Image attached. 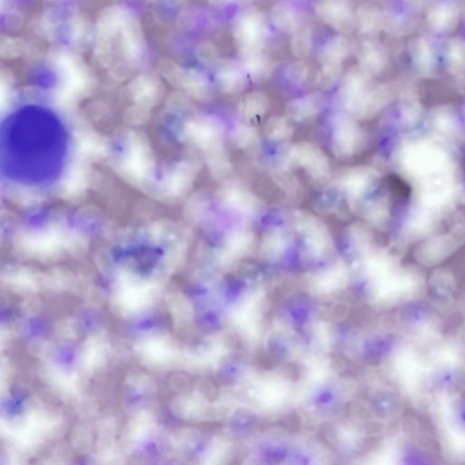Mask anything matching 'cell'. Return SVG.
Returning <instances> with one entry per match:
<instances>
[{
	"mask_svg": "<svg viewBox=\"0 0 465 465\" xmlns=\"http://www.w3.org/2000/svg\"><path fill=\"white\" fill-rule=\"evenodd\" d=\"M44 112H26L3 128L1 158L8 175L22 181L48 180L64 160L66 140L57 120Z\"/></svg>",
	"mask_w": 465,
	"mask_h": 465,
	"instance_id": "1",
	"label": "cell"
},
{
	"mask_svg": "<svg viewBox=\"0 0 465 465\" xmlns=\"http://www.w3.org/2000/svg\"><path fill=\"white\" fill-rule=\"evenodd\" d=\"M233 31L241 53L262 50L267 31L264 14L255 7L247 8L236 17Z\"/></svg>",
	"mask_w": 465,
	"mask_h": 465,
	"instance_id": "2",
	"label": "cell"
},
{
	"mask_svg": "<svg viewBox=\"0 0 465 465\" xmlns=\"http://www.w3.org/2000/svg\"><path fill=\"white\" fill-rule=\"evenodd\" d=\"M288 166L304 167L312 178L323 180L328 177L330 164L328 157L314 144L303 142L292 146L287 155Z\"/></svg>",
	"mask_w": 465,
	"mask_h": 465,
	"instance_id": "3",
	"label": "cell"
},
{
	"mask_svg": "<svg viewBox=\"0 0 465 465\" xmlns=\"http://www.w3.org/2000/svg\"><path fill=\"white\" fill-rule=\"evenodd\" d=\"M362 143V134L357 123L348 117H338L332 138L334 154L337 158H350L359 151Z\"/></svg>",
	"mask_w": 465,
	"mask_h": 465,
	"instance_id": "4",
	"label": "cell"
},
{
	"mask_svg": "<svg viewBox=\"0 0 465 465\" xmlns=\"http://www.w3.org/2000/svg\"><path fill=\"white\" fill-rule=\"evenodd\" d=\"M316 10L326 24L342 33H348L354 24V15L348 0H319Z\"/></svg>",
	"mask_w": 465,
	"mask_h": 465,
	"instance_id": "5",
	"label": "cell"
},
{
	"mask_svg": "<svg viewBox=\"0 0 465 465\" xmlns=\"http://www.w3.org/2000/svg\"><path fill=\"white\" fill-rule=\"evenodd\" d=\"M222 198L228 207L242 213H255L261 207L258 198L239 186H228L222 192Z\"/></svg>",
	"mask_w": 465,
	"mask_h": 465,
	"instance_id": "6",
	"label": "cell"
},
{
	"mask_svg": "<svg viewBox=\"0 0 465 465\" xmlns=\"http://www.w3.org/2000/svg\"><path fill=\"white\" fill-rule=\"evenodd\" d=\"M236 61L225 59L220 61L218 70V84L225 94H236L245 88L247 79L244 70Z\"/></svg>",
	"mask_w": 465,
	"mask_h": 465,
	"instance_id": "7",
	"label": "cell"
},
{
	"mask_svg": "<svg viewBox=\"0 0 465 465\" xmlns=\"http://www.w3.org/2000/svg\"><path fill=\"white\" fill-rule=\"evenodd\" d=\"M242 59L243 68L254 82H263L272 74L273 60L262 50L242 53Z\"/></svg>",
	"mask_w": 465,
	"mask_h": 465,
	"instance_id": "8",
	"label": "cell"
},
{
	"mask_svg": "<svg viewBox=\"0 0 465 465\" xmlns=\"http://www.w3.org/2000/svg\"><path fill=\"white\" fill-rule=\"evenodd\" d=\"M325 99L321 94L314 93L291 101L287 106V113L293 120H310L322 111Z\"/></svg>",
	"mask_w": 465,
	"mask_h": 465,
	"instance_id": "9",
	"label": "cell"
},
{
	"mask_svg": "<svg viewBox=\"0 0 465 465\" xmlns=\"http://www.w3.org/2000/svg\"><path fill=\"white\" fill-rule=\"evenodd\" d=\"M269 108V100L261 92H253L239 104L238 114L242 120L254 121L262 117Z\"/></svg>",
	"mask_w": 465,
	"mask_h": 465,
	"instance_id": "10",
	"label": "cell"
},
{
	"mask_svg": "<svg viewBox=\"0 0 465 465\" xmlns=\"http://www.w3.org/2000/svg\"><path fill=\"white\" fill-rule=\"evenodd\" d=\"M368 73L361 66H353L343 77L341 93L345 101L362 95L366 91Z\"/></svg>",
	"mask_w": 465,
	"mask_h": 465,
	"instance_id": "11",
	"label": "cell"
},
{
	"mask_svg": "<svg viewBox=\"0 0 465 465\" xmlns=\"http://www.w3.org/2000/svg\"><path fill=\"white\" fill-rule=\"evenodd\" d=\"M371 180V173L365 167L348 170L342 178V186L352 199L359 198Z\"/></svg>",
	"mask_w": 465,
	"mask_h": 465,
	"instance_id": "12",
	"label": "cell"
},
{
	"mask_svg": "<svg viewBox=\"0 0 465 465\" xmlns=\"http://www.w3.org/2000/svg\"><path fill=\"white\" fill-rule=\"evenodd\" d=\"M351 44L345 37L339 36L329 40L320 54L322 64H342L350 54Z\"/></svg>",
	"mask_w": 465,
	"mask_h": 465,
	"instance_id": "13",
	"label": "cell"
},
{
	"mask_svg": "<svg viewBox=\"0 0 465 465\" xmlns=\"http://www.w3.org/2000/svg\"><path fill=\"white\" fill-rule=\"evenodd\" d=\"M361 68L368 74L377 73L385 61L382 48L372 42H365L359 51Z\"/></svg>",
	"mask_w": 465,
	"mask_h": 465,
	"instance_id": "14",
	"label": "cell"
},
{
	"mask_svg": "<svg viewBox=\"0 0 465 465\" xmlns=\"http://www.w3.org/2000/svg\"><path fill=\"white\" fill-rule=\"evenodd\" d=\"M255 244V236L250 231L238 229L227 236L225 249L233 255H245L249 252Z\"/></svg>",
	"mask_w": 465,
	"mask_h": 465,
	"instance_id": "15",
	"label": "cell"
},
{
	"mask_svg": "<svg viewBox=\"0 0 465 465\" xmlns=\"http://www.w3.org/2000/svg\"><path fill=\"white\" fill-rule=\"evenodd\" d=\"M274 24L281 30L294 31L298 27L296 10L290 3L280 2L272 11Z\"/></svg>",
	"mask_w": 465,
	"mask_h": 465,
	"instance_id": "16",
	"label": "cell"
},
{
	"mask_svg": "<svg viewBox=\"0 0 465 465\" xmlns=\"http://www.w3.org/2000/svg\"><path fill=\"white\" fill-rule=\"evenodd\" d=\"M265 135L268 140L276 143L285 142L292 137L294 133L293 126L284 117L270 118L265 128Z\"/></svg>",
	"mask_w": 465,
	"mask_h": 465,
	"instance_id": "17",
	"label": "cell"
},
{
	"mask_svg": "<svg viewBox=\"0 0 465 465\" xmlns=\"http://www.w3.org/2000/svg\"><path fill=\"white\" fill-rule=\"evenodd\" d=\"M288 238L282 229H272L265 234L261 244V252L265 256L278 255L287 247Z\"/></svg>",
	"mask_w": 465,
	"mask_h": 465,
	"instance_id": "18",
	"label": "cell"
},
{
	"mask_svg": "<svg viewBox=\"0 0 465 465\" xmlns=\"http://www.w3.org/2000/svg\"><path fill=\"white\" fill-rule=\"evenodd\" d=\"M308 249L316 254L328 252L333 245V239L325 225H320L316 229L305 236Z\"/></svg>",
	"mask_w": 465,
	"mask_h": 465,
	"instance_id": "19",
	"label": "cell"
},
{
	"mask_svg": "<svg viewBox=\"0 0 465 465\" xmlns=\"http://www.w3.org/2000/svg\"><path fill=\"white\" fill-rule=\"evenodd\" d=\"M312 47L311 31L306 27H298L294 31L291 40V50L294 56L303 59L309 54Z\"/></svg>",
	"mask_w": 465,
	"mask_h": 465,
	"instance_id": "20",
	"label": "cell"
},
{
	"mask_svg": "<svg viewBox=\"0 0 465 465\" xmlns=\"http://www.w3.org/2000/svg\"><path fill=\"white\" fill-rule=\"evenodd\" d=\"M209 164L211 170L218 178L227 177L232 170L229 158L221 144L211 149Z\"/></svg>",
	"mask_w": 465,
	"mask_h": 465,
	"instance_id": "21",
	"label": "cell"
},
{
	"mask_svg": "<svg viewBox=\"0 0 465 465\" xmlns=\"http://www.w3.org/2000/svg\"><path fill=\"white\" fill-rule=\"evenodd\" d=\"M292 224L297 232L303 234L305 236L323 225L316 216L310 213L304 212V211H297L294 213L292 216Z\"/></svg>",
	"mask_w": 465,
	"mask_h": 465,
	"instance_id": "22",
	"label": "cell"
},
{
	"mask_svg": "<svg viewBox=\"0 0 465 465\" xmlns=\"http://www.w3.org/2000/svg\"><path fill=\"white\" fill-rule=\"evenodd\" d=\"M341 75H342L341 64H323L321 70L317 75V85L323 89L330 88L340 79Z\"/></svg>",
	"mask_w": 465,
	"mask_h": 465,
	"instance_id": "23",
	"label": "cell"
},
{
	"mask_svg": "<svg viewBox=\"0 0 465 465\" xmlns=\"http://www.w3.org/2000/svg\"><path fill=\"white\" fill-rule=\"evenodd\" d=\"M256 130L249 126H239L232 133V141L239 149H248L256 143Z\"/></svg>",
	"mask_w": 465,
	"mask_h": 465,
	"instance_id": "24",
	"label": "cell"
},
{
	"mask_svg": "<svg viewBox=\"0 0 465 465\" xmlns=\"http://www.w3.org/2000/svg\"><path fill=\"white\" fill-rule=\"evenodd\" d=\"M357 23L363 32H370L378 28L380 23L379 15L369 8H361L357 11Z\"/></svg>",
	"mask_w": 465,
	"mask_h": 465,
	"instance_id": "25",
	"label": "cell"
},
{
	"mask_svg": "<svg viewBox=\"0 0 465 465\" xmlns=\"http://www.w3.org/2000/svg\"><path fill=\"white\" fill-rule=\"evenodd\" d=\"M287 77L290 82L294 84H301L307 79L309 68L305 62L294 61L289 64L287 68Z\"/></svg>",
	"mask_w": 465,
	"mask_h": 465,
	"instance_id": "26",
	"label": "cell"
},
{
	"mask_svg": "<svg viewBox=\"0 0 465 465\" xmlns=\"http://www.w3.org/2000/svg\"><path fill=\"white\" fill-rule=\"evenodd\" d=\"M351 309L345 304H337L333 307L326 308L322 311L321 319L323 321L340 322L348 319Z\"/></svg>",
	"mask_w": 465,
	"mask_h": 465,
	"instance_id": "27",
	"label": "cell"
},
{
	"mask_svg": "<svg viewBox=\"0 0 465 465\" xmlns=\"http://www.w3.org/2000/svg\"><path fill=\"white\" fill-rule=\"evenodd\" d=\"M274 178L276 184L287 193H294L298 189V182L290 173L285 172L284 170H280V171H277L274 175Z\"/></svg>",
	"mask_w": 465,
	"mask_h": 465,
	"instance_id": "28",
	"label": "cell"
},
{
	"mask_svg": "<svg viewBox=\"0 0 465 465\" xmlns=\"http://www.w3.org/2000/svg\"><path fill=\"white\" fill-rule=\"evenodd\" d=\"M199 57L205 61H213L218 59V50L215 46L206 43V44L201 45L198 49Z\"/></svg>",
	"mask_w": 465,
	"mask_h": 465,
	"instance_id": "29",
	"label": "cell"
},
{
	"mask_svg": "<svg viewBox=\"0 0 465 465\" xmlns=\"http://www.w3.org/2000/svg\"><path fill=\"white\" fill-rule=\"evenodd\" d=\"M301 366L294 365V363H289L285 366L283 368V375L285 379L290 381V382H296L301 379Z\"/></svg>",
	"mask_w": 465,
	"mask_h": 465,
	"instance_id": "30",
	"label": "cell"
},
{
	"mask_svg": "<svg viewBox=\"0 0 465 465\" xmlns=\"http://www.w3.org/2000/svg\"><path fill=\"white\" fill-rule=\"evenodd\" d=\"M329 366H330V368L333 370V372H342L348 368V362L346 358L342 357V355L333 354L331 355L330 359H329Z\"/></svg>",
	"mask_w": 465,
	"mask_h": 465,
	"instance_id": "31",
	"label": "cell"
},
{
	"mask_svg": "<svg viewBox=\"0 0 465 465\" xmlns=\"http://www.w3.org/2000/svg\"><path fill=\"white\" fill-rule=\"evenodd\" d=\"M323 435L328 443L336 444L338 440V433L336 427L332 424H328L323 429Z\"/></svg>",
	"mask_w": 465,
	"mask_h": 465,
	"instance_id": "32",
	"label": "cell"
},
{
	"mask_svg": "<svg viewBox=\"0 0 465 465\" xmlns=\"http://www.w3.org/2000/svg\"><path fill=\"white\" fill-rule=\"evenodd\" d=\"M351 414L355 418L358 419H365L366 417V407L359 403H354L352 404L351 407Z\"/></svg>",
	"mask_w": 465,
	"mask_h": 465,
	"instance_id": "33",
	"label": "cell"
},
{
	"mask_svg": "<svg viewBox=\"0 0 465 465\" xmlns=\"http://www.w3.org/2000/svg\"><path fill=\"white\" fill-rule=\"evenodd\" d=\"M225 342L227 349L234 350V349L238 348L239 340L238 336H235V334L229 333L225 336Z\"/></svg>",
	"mask_w": 465,
	"mask_h": 465,
	"instance_id": "34",
	"label": "cell"
},
{
	"mask_svg": "<svg viewBox=\"0 0 465 465\" xmlns=\"http://www.w3.org/2000/svg\"><path fill=\"white\" fill-rule=\"evenodd\" d=\"M258 361L260 365L265 368H274V366H276L274 359L271 358V355L267 354H259Z\"/></svg>",
	"mask_w": 465,
	"mask_h": 465,
	"instance_id": "35",
	"label": "cell"
},
{
	"mask_svg": "<svg viewBox=\"0 0 465 465\" xmlns=\"http://www.w3.org/2000/svg\"><path fill=\"white\" fill-rule=\"evenodd\" d=\"M287 426L292 430L298 429L300 426H301V419H300L299 415L296 412H293L287 418Z\"/></svg>",
	"mask_w": 465,
	"mask_h": 465,
	"instance_id": "36",
	"label": "cell"
},
{
	"mask_svg": "<svg viewBox=\"0 0 465 465\" xmlns=\"http://www.w3.org/2000/svg\"><path fill=\"white\" fill-rule=\"evenodd\" d=\"M210 1L211 3H212L213 5L224 6L225 4H227V3L231 1V0H210Z\"/></svg>",
	"mask_w": 465,
	"mask_h": 465,
	"instance_id": "37",
	"label": "cell"
},
{
	"mask_svg": "<svg viewBox=\"0 0 465 465\" xmlns=\"http://www.w3.org/2000/svg\"><path fill=\"white\" fill-rule=\"evenodd\" d=\"M235 1L240 3V4H250V3L256 1V0H235Z\"/></svg>",
	"mask_w": 465,
	"mask_h": 465,
	"instance_id": "38",
	"label": "cell"
}]
</instances>
